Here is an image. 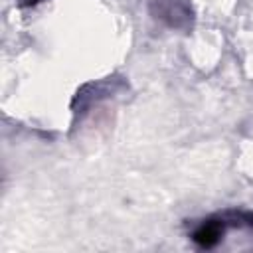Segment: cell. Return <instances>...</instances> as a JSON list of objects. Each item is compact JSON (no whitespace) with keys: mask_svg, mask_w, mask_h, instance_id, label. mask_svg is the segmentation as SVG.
Listing matches in <instances>:
<instances>
[{"mask_svg":"<svg viewBox=\"0 0 253 253\" xmlns=\"http://www.w3.org/2000/svg\"><path fill=\"white\" fill-rule=\"evenodd\" d=\"M225 225H227L225 217H211V219L204 221V223L192 233V239H194V243H198L200 247L210 249V247L217 245V241L221 239V235H223V231H225Z\"/></svg>","mask_w":253,"mask_h":253,"instance_id":"1","label":"cell"},{"mask_svg":"<svg viewBox=\"0 0 253 253\" xmlns=\"http://www.w3.org/2000/svg\"><path fill=\"white\" fill-rule=\"evenodd\" d=\"M38 2H42V0H20V6H34Z\"/></svg>","mask_w":253,"mask_h":253,"instance_id":"2","label":"cell"}]
</instances>
